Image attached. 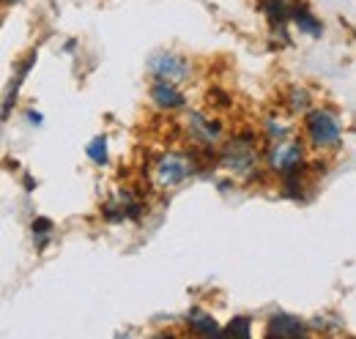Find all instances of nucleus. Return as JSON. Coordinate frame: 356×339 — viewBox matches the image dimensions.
Segmentation results:
<instances>
[{
  "label": "nucleus",
  "mask_w": 356,
  "mask_h": 339,
  "mask_svg": "<svg viewBox=\"0 0 356 339\" xmlns=\"http://www.w3.org/2000/svg\"><path fill=\"white\" fill-rule=\"evenodd\" d=\"M305 126L315 148H332L340 142V121L329 110H310Z\"/></svg>",
  "instance_id": "nucleus-2"
},
{
  "label": "nucleus",
  "mask_w": 356,
  "mask_h": 339,
  "mask_svg": "<svg viewBox=\"0 0 356 339\" xmlns=\"http://www.w3.org/2000/svg\"><path fill=\"white\" fill-rule=\"evenodd\" d=\"M192 170V162L181 154H168L156 162V183L159 186H176L181 183Z\"/></svg>",
  "instance_id": "nucleus-5"
},
{
  "label": "nucleus",
  "mask_w": 356,
  "mask_h": 339,
  "mask_svg": "<svg viewBox=\"0 0 356 339\" xmlns=\"http://www.w3.org/2000/svg\"><path fill=\"white\" fill-rule=\"evenodd\" d=\"M250 317H236V320H230V326L225 329V334L227 337H241V339H247L250 337Z\"/></svg>",
  "instance_id": "nucleus-14"
},
{
  "label": "nucleus",
  "mask_w": 356,
  "mask_h": 339,
  "mask_svg": "<svg viewBox=\"0 0 356 339\" xmlns=\"http://www.w3.org/2000/svg\"><path fill=\"white\" fill-rule=\"evenodd\" d=\"M55 230V224H52V219H44V216H39L36 222H33V235L39 238L36 241V247L39 249H44L47 247V241H49V233Z\"/></svg>",
  "instance_id": "nucleus-13"
},
{
  "label": "nucleus",
  "mask_w": 356,
  "mask_h": 339,
  "mask_svg": "<svg viewBox=\"0 0 356 339\" xmlns=\"http://www.w3.org/2000/svg\"><path fill=\"white\" fill-rule=\"evenodd\" d=\"M8 3H14V0H8Z\"/></svg>",
  "instance_id": "nucleus-19"
},
{
  "label": "nucleus",
  "mask_w": 356,
  "mask_h": 339,
  "mask_svg": "<svg viewBox=\"0 0 356 339\" xmlns=\"http://www.w3.org/2000/svg\"><path fill=\"white\" fill-rule=\"evenodd\" d=\"M186 323H189V329H192L195 334H200V337H220V334H225L222 329L217 326V320H214L209 312H203V309H192Z\"/></svg>",
  "instance_id": "nucleus-8"
},
{
  "label": "nucleus",
  "mask_w": 356,
  "mask_h": 339,
  "mask_svg": "<svg viewBox=\"0 0 356 339\" xmlns=\"http://www.w3.org/2000/svg\"><path fill=\"white\" fill-rule=\"evenodd\" d=\"M28 121H31V124H33V126H39V124H42V115H39V113H33V110H31V113H28Z\"/></svg>",
  "instance_id": "nucleus-17"
},
{
  "label": "nucleus",
  "mask_w": 356,
  "mask_h": 339,
  "mask_svg": "<svg viewBox=\"0 0 356 339\" xmlns=\"http://www.w3.org/2000/svg\"><path fill=\"white\" fill-rule=\"evenodd\" d=\"M266 129H268V134H271V137H285V134H288V126H282V124H280V121H274V118L266 124Z\"/></svg>",
  "instance_id": "nucleus-16"
},
{
  "label": "nucleus",
  "mask_w": 356,
  "mask_h": 339,
  "mask_svg": "<svg viewBox=\"0 0 356 339\" xmlns=\"http://www.w3.org/2000/svg\"><path fill=\"white\" fill-rule=\"evenodd\" d=\"M86 154H88L90 162H96V165H107V137H93L90 145L86 148Z\"/></svg>",
  "instance_id": "nucleus-12"
},
{
  "label": "nucleus",
  "mask_w": 356,
  "mask_h": 339,
  "mask_svg": "<svg viewBox=\"0 0 356 339\" xmlns=\"http://www.w3.org/2000/svg\"><path fill=\"white\" fill-rule=\"evenodd\" d=\"M291 99H293V101H291V107H293V110H307V104H310L307 90H293V93H291Z\"/></svg>",
  "instance_id": "nucleus-15"
},
{
  "label": "nucleus",
  "mask_w": 356,
  "mask_h": 339,
  "mask_svg": "<svg viewBox=\"0 0 356 339\" xmlns=\"http://www.w3.org/2000/svg\"><path fill=\"white\" fill-rule=\"evenodd\" d=\"M291 19L296 22L299 31H305V33L312 36V39H318V36L323 33V25L307 11V6H293V8H291Z\"/></svg>",
  "instance_id": "nucleus-9"
},
{
  "label": "nucleus",
  "mask_w": 356,
  "mask_h": 339,
  "mask_svg": "<svg viewBox=\"0 0 356 339\" xmlns=\"http://www.w3.org/2000/svg\"><path fill=\"white\" fill-rule=\"evenodd\" d=\"M25 189H28V192H33V189H36V183H33V178H31V175H25Z\"/></svg>",
  "instance_id": "nucleus-18"
},
{
  "label": "nucleus",
  "mask_w": 356,
  "mask_h": 339,
  "mask_svg": "<svg viewBox=\"0 0 356 339\" xmlns=\"http://www.w3.org/2000/svg\"><path fill=\"white\" fill-rule=\"evenodd\" d=\"M189 126L195 129L197 134H203V140H206V142H211V140H217V137H220V124L206 121V118H203V115H197V113H189Z\"/></svg>",
  "instance_id": "nucleus-11"
},
{
  "label": "nucleus",
  "mask_w": 356,
  "mask_h": 339,
  "mask_svg": "<svg viewBox=\"0 0 356 339\" xmlns=\"http://www.w3.org/2000/svg\"><path fill=\"white\" fill-rule=\"evenodd\" d=\"M151 99H154V104L159 110H178V107H184V93L173 83L156 80L154 88H151Z\"/></svg>",
  "instance_id": "nucleus-7"
},
{
  "label": "nucleus",
  "mask_w": 356,
  "mask_h": 339,
  "mask_svg": "<svg viewBox=\"0 0 356 339\" xmlns=\"http://www.w3.org/2000/svg\"><path fill=\"white\" fill-rule=\"evenodd\" d=\"M305 159V148L302 142L296 140H277L271 148H268V167L280 175L291 172L293 167H299Z\"/></svg>",
  "instance_id": "nucleus-4"
},
{
  "label": "nucleus",
  "mask_w": 356,
  "mask_h": 339,
  "mask_svg": "<svg viewBox=\"0 0 356 339\" xmlns=\"http://www.w3.org/2000/svg\"><path fill=\"white\" fill-rule=\"evenodd\" d=\"M307 329L299 317L293 315H274L268 320V329H266V337H285V339H293V337H305Z\"/></svg>",
  "instance_id": "nucleus-6"
},
{
  "label": "nucleus",
  "mask_w": 356,
  "mask_h": 339,
  "mask_svg": "<svg viewBox=\"0 0 356 339\" xmlns=\"http://www.w3.org/2000/svg\"><path fill=\"white\" fill-rule=\"evenodd\" d=\"M252 134H238L233 137L220 154V165L227 167L233 175H252L255 167H258V154H255V145H252Z\"/></svg>",
  "instance_id": "nucleus-1"
},
{
  "label": "nucleus",
  "mask_w": 356,
  "mask_h": 339,
  "mask_svg": "<svg viewBox=\"0 0 356 339\" xmlns=\"http://www.w3.org/2000/svg\"><path fill=\"white\" fill-rule=\"evenodd\" d=\"M291 3L288 0H264V11H266V17L280 28V36H285V31H282V25L291 19Z\"/></svg>",
  "instance_id": "nucleus-10"
},
{
  "label": "nucleus",
  "mask_w": 356,
  "mask_h": 339,
  "mask_svg": "<svg viewBox=\"0 0 356 339\" xmlns=\"http://www.w3.org/2000/svg\"><path fill=\"white\" fill-rule=\"evenodd\" d=\"M148 72L162 83L176 85L189 74V63H186V58H181L176 52H159L148 60Z\"/></svg>",
  "instance_id": "nucleus-3"
}]
</instances>
